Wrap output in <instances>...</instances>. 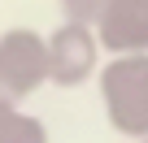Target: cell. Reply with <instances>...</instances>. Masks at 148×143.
<instances>
[{
  "label": "cell",
  "mask_w": 148,
  "mask_h": 143,
  "mask_svg": "<svg viewBox=\"0 0 148 143\" xmlns=\"http://www.w3.org/2000/svg\"><path fill=\"white\" fill-rule=\"evenodd\" d=\"M96 39L118 56H144L148 52V0H105Z\"/></svg>",
  "instance_id": "4"
},
{
  "label": "cell",
  "mask_w": 148,
  "mask_h": 143,
  "mask_svg": "<svg viewBox=\"0 0 148 143\" xmlns=\"http://www.w3.org/2000/svg\"><path fill=\"white\" fill-rule=\"evenodd\" d=\"M144 143H148V139H144Z\"/></svg>",
  "instance_id": "7"
},
{
  "label": "cell",
  "mask_w": 148,
  "mask_h": 143,
  "mask_svg": "<svg viewBox=\"0 0 148 143\" xmlns=\"http://www.w3.org/2000/svg\"><path fill=\"white\" fill-rule=\"evenodd\" d=\"M0 143H48V126L22 104H0Z\"/></svg>",
  "instance_id": "5"
},
{
  "label": "cell",
  "mask_w": 148,
  "mask_h": 143,
  "mask_svg": "<svg viewBox=\"0 0 148 143\" xmlns=\"http://www.w3.org/2000/svg\"><path fill=\"white\" fill-rule=\"evenodd\" d=\"M48 83V43L31 26L0 35V104H22Z\"/></svg>",
  "instance_id": "2"
},
{
  "label": "cell",
  "mask_w": 148,
  "mask_h": 143,
  "mask_svg": "<svg viewBox=\"0 0 148 143\" xmlns=\"http://www.w3.org/2000/svg\"><path fill=\"white\" fill-rule=\"evenodd\" d=\"M61 13H65L70 26H92L96 30V22L105 13V0H61Z\"/></svg>",
  "instance_id": "6"
},
{
  "label": "cell",
  "mask_w": 148,
  "mask_h": 143,
  "mask_svg": "<svg viewBox=\"0 0 148 143\" xmlns=\"http://www.w3.org/2000/svg\"><path fill=\"white\" fill-rule=\"evenodd\" d=\"M100 96H105L109 121L122 134L148 139V52L113 56L109 69H100Z\"/></svg>",
  "instance_id": "1"
},
{
  "label": "cell",
  "mask_w": 148,
  "mask_h": 143,
  "mask_svg": "<svg viewBox=\"0 0 148 143\" xmlns=\"http://www.w3.org/2000/svg\"><path fill=\"white\" fill-rule=\"evenodd\" d=\"M48 83L57 87H79L92 78L96 69V56H100V39L92 26H70L61 22L48 39Z\"/></svg>",
  "instance_id": "3"
}]
</instances>
